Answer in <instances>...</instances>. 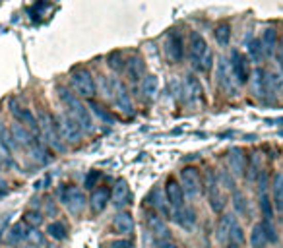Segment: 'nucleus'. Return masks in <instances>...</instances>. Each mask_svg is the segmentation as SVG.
Segmentation results:
<instances>
[{
	"label": "nucleus",
	"mask_w": 283,
	"mask_h": 248,
	"mask_svg": "<svg viewBox=\"0 0 283 248\" xmlns=\"http://www.w3.org/2000/svg\"><path fill=\"white\" fill-rule=\"evenodd\" d=\"M37 122H39V132H41V136L45 138V141H47L52 149L62 151V149H64V140H62V136H60L57 118L50 115V113H47V111H41L39 116H37Z\"/></svg>",
	"instance_id": "obj_3"
},
{
	"label": "nucleus",
	"mask_w": 283,
	"mask_h": 248,
	"mask_svg": "<svg viewBox=\"0 0 283 248\" xmlns=\"http://www.w3.org/2000/svg\"><path fill=\"white\" fill-rule=\"evenodd\" d=\"M111 204L118 209H125L126 206L132 204V190L125 179H118L115 182V188L111 190Z\"/></svg>",
	"instance_id": "obj_14"
},
{
	"label": "nucleus",
	"mask_w": 283,
	"mask_h": 248,
	"mask_svg": "<svg viewBox=\"0 0 283 248\" xmlns=\"http://www.w3.org/2000/svg\"><path fill=\"white\" fill-rule=\"evenodd\" d=\"M214 35H216V41L221 47H227L229 41H231V27H229V24H219L216 27V31H214Z\"/></svg>",
	"instance_id": "obj_33"
},
{
	"label": "nucleus",
	"mask_w": 283,
	"mask_h": 248,
	"mask_svg": "<svg viewBox=\"0 0 283 248\" xmlns=\"http://www.w3.org/2000/svg\"><path fill=\"white\" fill-rule=\"evenodd\" d=\"M148 202H151V206L157 209L159 215H165V217H169V202H167V198H163V196H159V190H153L150 194V198H148Z\"/></svg>",
	"instance_id": "obj_28"
},
{
	"label": "nucleus",
	"mask_w": 283,
	"mask_h": 248,
	"mask_svg": "<svg viewBox=\"0 0 283 248\" xmlns=\"http://www.w3.org/2000/svg\"><path fill=\"white\" fill-rule=\"evenodd\" d=\"M229 68L235 76V82L239 85H244V83L250 82V60L242 52L239 50H231V58H229Z\"/></svg>",
	"instance_id": "obj_9"
},
{
	"label": "nucleus",
	"mask_w": 283,
	"mask_h": 248,
	"mask_svg": "<svg viewBox=\"0 0 283 248\" xmlns=\"http://www.w3.org/2000/svg\"><path fill=\"white\" fill-rule=\"evenodd\" d=\"M277 235L272 221H260L250 231V246L252 248H266L270 242H275Z\"/></svg>",
	"instance_id": "obj_6"
},
{
	"label": "nucleus",
	"mask_w": 283,
	"mask_h": 248,
	"mask_svg": "<svg viewBox=\"0 0 283 248\" xmlns=\"http://www.w3.org/2000/svg\"><path fill=\"white\" fill-rule=\"evenodd\" d=\"M157 248H183V246L176 244V242H171V240H159Z\"/></svg>",
	"instance_id": "obj_42"
},
{
	"label": "nucleus",
	"mask_w": 283,
	"mask_h": 248,
	"mask_svg": "<svg viewBox=\"0 0 283 248\" xmlns=\"http://www.w3.org/2000/svg\"><path fill=\"white\" fill-rule=\"evenodd\" d=\"M186 87H188V91H190V97L192 101L194 99H204V90H202L200 82L194 78V76H186Z\"/></svg>",
	"instance_id": "obj_34"
},
{
	"label": "nucleus",
	"mask_w": 283,
	"mask_h": 248,
	"mask_svg": "<svg viewBox=\"0 0 283 248\" xmlns=\"http://www.w3.org/2000/svg\"><path fill=\"white\" fill-rule=\"evenodd\" d=\"M113 227H115V231L120 233V235L132 233V229H134L132 215L128 214V211H118V214L113 217Z\"/></svg>",
	"instance_id": "obj_22"
},
{
	"label": "nucleus",
	"mask_w": 283,
	"mask_h": 248,
	"mask_svg": "<svg viewBox=\"0 0 283 248\" xmlns=\"http://www.w3.org/2000/svg\"><path fill=\"white\" fill-rule=\"evenodd\" d=\"M60 202L66 206V209L70 214H82L85 204H87V200L83 196V192L78 188V186H72V184H68L64 186L62 190H60Z\"/></svg>",
	"instance_id": "obj_8"
},
{
	"label": "nucleus",
	"mask_w": 283,
	"mask_h": 248,
	"mask_svg": "<svg viewBox=\"0 0 283 248\" xmlns=\"http://www.w3.org/2000/svg\"><path fill=\"white\" fill-rule=\"evenodd\" d=\"M10 113H12V116H14L24 128H27V130H29L31 134H35V136H41L37 116H35L27 107L20 105V103H16V101H12V103H10Z\"/></svg>",
	"instance_id": "obj_11"
},
{
	"label": "nucleus",
	"mask_w": 283,
	"mask_h": 248,
	"mask_svg": "<svg viewBox=\"0 0 283 248\" xmlns=\"http://www.w3.org/2000/svg\"><path fill=\"white\" fill-rule=\"evenodd\" d=\"M24 223H27L29 227H39L43 223V215L39 211H27L24 217Z\"/></svg>",
	"instance_id": "obj_39"
},
{
	"label": "nucleus",
	"mask_w": 283,
	"mask_h": 248,
	"mask_svg": "<svg viewBox=\"0 0 283 248\" xmlns=\"http://www.w3.org/2000/svg\"><path fill=\"white\" fill-rule=\"evenodd\" d=\"M165 55L167 58L173 62V64H179L183 62L184 58V41H183V35L179 31H171L167 35L165 39Z\"/></svg>",
	"instance_id": "obj_13"
},
{
	"label": "nucleus",
	"mask_w": 283,
	"mask_h": 248,
	"mask_svg": "<svg viewBox=\"0 0 283 248\" xmlns=\"http://www.w3.org/2000/svg\"><path fill=\"white\" fill-rule=\"evenodd\" d=\"M111 85V97H113V103H115V107L120 111V113H125V115H134V107H132V99H130V93L126 90V85L120 80H111L109 82Z\"/></svg>",
	"instance_id": "obj_7"
},
{
	"label": "nucleus",
	"mask_w": 283,
	"mask_h": 248,
	"mask_svg": "<svg viewBox=\"0 0 283 248\" xmlns=\"http://www.w3.org/2000/svg\"><path fill=\"white\" fill-rule=\"evenodd\" d=\"M206 190H208V204L209 207H211V211L223 214L225 204H227V196H225V192L219 188L214 171H208V173H206Z\"/></svg>",
	"instance_id": "obj_5"
},
{
	"label": "nucleus",
	"mask_w": 283,
	"mask_h": 248,
	"mask_svg": "<svg viewBox=\"0 0 283 248\" xmlns=\"http://www.w3.org/2000/svg\"><path fill=\"white\" fill-rule=\"evenodd\" d=\"M90 109H92L93 113H95V116L99 118L101 122H105V124H115V120H117L113 113H109L107 109L103 107V105H99V103H95V101H92V103H90Z\"/></svg>",
	"instance_id": "obj_31"
},
{
	"label": "nucleus",
	"mask_w": 283,
	"mask_h": 248,
	"mask_svg": "<svg viewBox=\"0 0 283 248\" xmlns=\"http://www.w3.org/2000/svg\"><path fill=\"white\" fill-rule=\"evenodd\" d=\"M275 58H277V62H279V64L283 66V43H281V45L277 43V49H275Z\"/></svg>",
	"instance_id": "obj_44"
},
{
	"label": "nucleus",
	"mask_w": 283,
	"mask_h": 248,
	"mask_svg": "<svg viewBox=\"0 0 283 248\" xmlns=\"http://www.w3.org/2000/svg\"><path fill=\"white\" fill-rule=\"evenodd\" d=\"M229 169L233 174H244V171L249 169V159L241 148H233L229 151Z\"/></svg>",
	"instance_id": "obj_18"
},
{
	"label": "nucleus",
	"mask_w": 283,
	"mask_h": 248,
	"mask_svg": "<svg viewBox=\"0 0 283 248\" xmlns=\"http://www.w3.org/2000/svg\"><path fill=\"white\" fill-rule=\"evenodd\" d=\"M272 190H274V207L283 214V173H275L274 174V181H272Z\"/></svg>",
	"instance_id": "obj_25"
},
{
	"label": "nucleus",
	"mask_w": 283,
	"mask_h": 248,
	"mask_svg": "<svg viewBox=\"0 0 283 248\" xmlns=\"http://www.w3.org/2000/svg\"><path fill=\"white\" fill-rule=\"evenodd\" d=\"M107 64L111 70H115V72H120V70H125L126 66V60L122 57V52H111L107 58Z\"/></svg>",
	"instance_id": "obj_37"
},
{
	"label": "nucleus",
	"mask_w": 283,
	"mask_h": 248,
	"mask_svg": "<svg viewBox=\"0 0 283 248\" xmlns=\"http://www.w3.org/2000/svg\"><path fill=\"white\" fill-rule=\"evenodd\" d=\"M249 58L250 60H254V62H262V58H264V49H262V45H260V39L249 41Z\"/></svg>",
	"instance_id": "obj_36"
},
{
	"label": "nucleus",
	"mask_w": 283,
	"mask_h": 248,
	"mask_svg": "<svg viewBox=\"0 0 283 248\" xmlns=\"http://www.w3.org/2000/svg\"><path fill=\"white\" fill-rule=\"evenodd\" d=\"M225 248H242L241 244H235V242H227V246Z\"/></svg>",
	"instance_id": "obj_45"
},
{
	"label": "nucleus",
	"mask_w": 283,
	"mask_h": 248,
	"mask_svg": "<svg viewBox=\"0 0 283 248\" xmlns=\"http://www.w3.org/2000/svg\"><path fill=\"white\" fill-rule=\"evenodd\" d=\"M165 198L169 202V206H173L175 209L184 206V190L181 186V182H176L175 179H169L165 184Z\"/></svg>",
	"instance_id": "obj_16"
},
{
	"label": "nucleus",
	"mask_w": 283,
	"mask_h": 248,
	"mask_svg": "<svg viewBox=\"0 0 283 248\" xmlns=\"http://www.w3.org/2000/svg\"><path fill=\"white\" fill-rule=\"evenodd\" d=\"M99 179H101L99 171H90L87 176H85V181H83V186H85V188H95L97 182H99Z\"/></svg>",
	"instance_id": "obj_41"
},
{
	"label": "nucleus",
	"mask_w": 283,
	"mask_h": 248,
	"mask_svg": "<svg viewBox=\"0 0 283 248\" xmlns=\"http://www.w3.org/2000/svg\"><path fill=\"white\" fill-rule=\"evenodd\" d=\"M144 223H146V227H148V231L153 233L155 237H163V239H167V237L171 235V231H169V227H167V223H165V219H163L157 211L146 209V211H144Z\"/></svg>",
	"instance_id": "obj_15"
},
{
	"label": "nucleus",
	"mask_w": 283,
	"mask_h": 248,
	"mask_svg": "<svg viewBox=\"0 0 283 248\" xmlns=\"http://www.w3.org/2000/svg\"><path fill=\"white\" fill-rule=\"evenodd\" d=\"M181 186L184 190V196H188V198L200 196L204 186H202V176L196 167H184L181 171Z\"/></svg>",
	"instance_id": "obj_10"
},
{
	"label": "nucleus",
	"mask_w": 283,
	"mask_h": 248,
	"mask_svg": "<svg viewBox=\"0 0 283 248\" xmlns=\"http://www.w3.org/2000/svg\"><path fill=\"white\" fill-rule=\"evenodd\" d=\"M2 196H6V188H0V198H2Z\"/></svg>",
	"instance_id": "obj_46"
},
{
	"label": "nucleus",
	"mask_w": 283,
	"mask_h": 248,
	"mask_svg": "<svg viewBox=\"0 0 283 248\" xmlns=\"http://www.w3.org/2000/svg\"><path fill=\"white\" fill-rule=\"evenodd\" d=\"M235 223H237L235 215L233 214H225L223 217H221V221H219V227H217V233H219V237L227 240V237H229V233H231V229H233Z\"/></svg>",
	"instance_id": "obj_32"
},
{
	"label": "nucleus",
	"mask_w": 283,
	"mask_h": 248,
	"mask_svg": "<svg viewBox=\"0 0 283 248\" xmlns=\"http://www.w3.org/2000/svg\"><path fill=\"white\" fill-rule=\"evenodd\" d=\"M47 233H49V237H52L55 240H64L66 239V225L60 223V221H52L49 223L47 227Z\"/></svg>",
	"instance_id": "obj_35"
},
{
	"label": "nucleus",
	"mask_w": 283,
	"mask_h": 248,
	"mask_svg": "<svg viewBox=\"0 0 283 248\" xmlns=\"http://www.w3.org/2000/svg\"><path fill=\"white\" fill-rule=\"evenodd\" d=\"M216 181L217 184H219V188L221 190H235V174L231 173V171H227V169H221L219 173L216 174Z\"/></svg>",
	"instance_id": "obj_29"
},
{
	"label": "nucleus",
	"mask_w": 283,
	"mask_h": 248,
	"mask_svg": "<svg viewBox=\"0 0 283 248\" xmlns=\"http://www.w3.org/2000/svg\"><path fill=\"white\" fill-rule=\"evenodd\" d=\"M29 235H31V227L27 223H24V221H20V223L10 227L6 239H8L10 244H16V242H22V240L29 239Z\"/></svg>",
	"instance_id": "obj_23"
},
{
	"label": "nucleus",
	"mask_w": 283,
	"mask_h": 248,
	"mask_svg": "<svg viewBox=\"0 0 283 248\" xmlns=\"http://www.w3.org/2000/svg\"><path fill=\"white\" fill-rule=\"evenodd\" d=\"M111 202V190L107 186H99V188H93L92 198H90V207H92L93 214H101Z\"/></svg>",
	"instance_id": "obj_17"
},
{
	"label": "nucleus",
	"mask_w": 283,
	"mask_h": 248,
	"mask_svg": "<svg viewBox=\"0 0 283 248\" xmlns=\"http://www.w3.org/2000/svg\"><path fill=\"white\" fill-rule=\"evenodd\" d=\"M219 80H221V85H223L225 90H227V91H233V82L229 80V70H227L223 64L219 66Z\"/></svg>",
	"instance_id": "obj_40"
},
{
	"label": "nucleus",
	"mask_w": 283,
	"mask_h": 248,
	"mask_svg": "<svg viewBox=\"0 0 283 248\" xmlns=\"http://www.w3.org/2000/svg\"><path fill=\"white\" fill-rule=\"evenodd\" d=\"M260 211L264 215V221H272V217H274V202L270 200L266 190H260Z\"/></svg>",
	"instance_id": "obj_30"
},
{
	"label": "nucleus",
	"mask_w": 283,
	"mask_h": 248,
	"mask_svg": "<svg viewBox=\"0 0 283 248\" xmlns=\"http://www.w3.org/2000/svg\"><path fill=\"white\" fill-rule=\"evenodd\" d=\"M113 248H132V240H115Z\"/></svg>",
	"instance_id": "obj_43"
},
{
	"label": "nucleus",
	"mask_w": 283,
	"mask_h": 248,
	"mask_svg": "<svg viewBox=\"0 0 283 248\" xmlns=\"http://www.w3.org/2000/svg\"><path fill=\"white\" fill-rule=\"evenodd\" d=\"M125 70L128 72V76H130L132 82H138V80H142V78L146 76V64H144V60H142L140 57L128 58V60H126Z\"/></svg>",
	"instance_id": "obj_21"
},
{
	"label": "nucleus",
	"mask_w": 283,
	"mask_h": 248,
	"mask_svg": "<svg viewBox=\"0 0 283 248\" xmlns=\"http://www.w3.org/2000/svg\"><path fill=\"white\" fill-rule=\"evenodd\" d=\"M70 82L74 85V90L78 91V95L87 97V99L95 97V93H97V83H95V80H93V76L90 70H85V68H76V70H72Z\"/></svg>",
	"instance_id": "obj_4"
},
{
	"label": "nucleus",
	"mask_w": 283,
	"mask_h": 248,
	"mask_svg": "<svg viewBox=\"0 0 283 248\" xmlns=\"http://www.w3.org/2000/svg\"><path fill=\"white\" fill-rule=\"evenodd\" d=\"M227 242H235V244H241L244 242V233H242V227L239 225V221L233 225V229L229 233V237H227Z\"/></svg>",
	"instance_id": "obj_38"
},
{
	"label": "nucleus",
	"mask_w": 283,
	"mask_h": 248,
	"mask_svg": "<svg viewBox=\"0 0 283 248\" xmlns=\"http://www.w3.org/2000/svg\"><path fill=\"white\" fill-rule=\"evenodd\" d=\"M173 219L176 221V225H181L186 231H192L194 225H196V214H194V209L186 206L175 209V211H173Z\"/></svg>",
	"instance_id": "obj_19"
},
{
	"label": "nucleus",
	"mask_w": 283,
	"mask_h": 248,
	"mask_svg": "<svg viewBox=\"0 0 283 248\" xmlns=\"http://www.w3.org/2000/svg\"><path fill=\"white\" fill-rule=\"evenodd\" d=\"M277 31H275L274 27H268L264 29V33L260 37V45H262V49H264V55H275V49H277Z\"/></svg>",
	"instance_id": "obj_24"
},
{
	"label": "nucleus",
	"mask_w": 283,
	"mask_h": 248,
	"mask_svg": "<svg viewBox=\"0 0 283 248\" xmlns=\"http://www.w3.org/2000/svg\"><path fill=\"white\" fill-rule=\"evenodd\" d=\"M233 206H235V211L242 217H249L250 214V207H249V198L246 194L241 190H233Z\"/></svg>",
	"instance_id": "obj_27"
},
{
	"label": "nucleus",
	"mask_w": 283,
	"mask_h": 248,
	"mask_svg": "<svg viewBox=\"0 0 283 248\" xmlns=\"http://www.w3.org/2000/svg\"><path fill=\"white\" fill-rule=\"evenodd\" d=\"M188 58H190L192 66L198 72H209L211 70V60L214 55L209 50L206 39L198 31L190 33V43H188Z\"/></svg>",
	"instance_id": "obj_2"
},
{
	"label": "nucleus",
	"mask_w": 283,
	"mask_h": 248,
	"mask_svg": "<svg viewBox=\"0 0 283 248\" xmlns=\"http://www.w3.org/2000/svg\"><path fill=\"white\" fill-rule=\"evenodd\" d=\"M59 97L60 101L64 103V107L68 109L70 116L74 118L76 122L82 126V130H93V118H92V113L90 109L83 105L82 101L76 97V93L68 90V87H59Z\"/></svg>",
	"instance_id": "obj_1"
},
{
	"label": "nucleus",
	"mask_w": 283,
	"mask_h": 248,
	"mask_svg": "<svg viewBox=\"0 0 283 248\" xmlns=\"http://www.w3.org/2000/svg\"><path fill=\"white\" fill-rule=\"evenodd\" d=\"M157 90H159V82L155 76L150 74V76H144V78H142V95H144L148 101H151L155 97Z\"/></svg>",
	"instance_id": "obj_26"
},
{
	"label": "nucleus",
	"mask_w": 283,
	"mask_h": 248,
	"mask_svg": "<svg viewBox=\"0 0 283 248\" xmlns=\"http://www.w3.org/2000/svg\"><path fill=\"white\" fill-rule=\"evenodd\" d=\"M57 122H59L60 136H62V140L64 141L78 144V141L82 140V134H83L82 126L76 122L70 115H60L59 118H57Z\"/></svg>",
	"instance_id": "obj_12"
},
{
	"label": "nucleus",
	"mask_w": 283,
	"mask_h": 248,
	"mask_svg": "<svg viewBox=\"0 0 283 248\" xmlns=\"http://www.w3.org/2000/svg\"><path fill=\"white\" fill-rule=\"evenodd\" d=\"M250 82H252V93L256 97H264L268 93V74L262 68L254 70V74L250 76Z\"/></svg>",
	"instance_id": "obj_20"
}]
</instances>
